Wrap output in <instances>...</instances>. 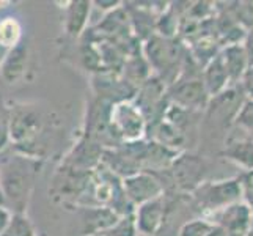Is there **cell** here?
<instances>
[{"mask_svg": "<svg viewBox=\"0 0 253 236\" xmlns=\"http://www.w3.org/2000/svg\"><path fill=\"white\" fill-rule=\"evenodd\" d=\"M246 98L247 96L244 93L241 84L231 85L223 93L211 98L206 109L208 117L212 118L217 126L222 128L230 126L234 121V118H236V113Z\"/></svg>", "mask_w": 253, "mask_h": 236, "instance_id": "obj_10", "label": "cell"}, {"mask_svg": "<svg viewBox=\"0 0 253 236\" xmlns=\"http://www.w3.org/2000/svg\"><path fill=\"white\" fill-rule=\"evenodd\" d=\"M125 195L134 206L165 195V186L161 177L151 172H137L130 177L121 180Z\"/></svg>", "mask_w": 253, "mask_h": 236, "instance_id": "obj_9", "label": "cell"}, {"mask_svg": "<svg viewBox=\"0 0 253 236\" xmlns=\"http://www.w3.org/2000/svg\"><path fill=\"white\" fill-rule=\"evenodd\" d=\"M214 227L212 222H209L206 217H197L190 219L181 225L176 236H206Z\"/></svg>", "mask_w": 253, "mask_h": 236, "instance_id": "obj_22", "label": "cell"}, {"mask_svg": "<svg viewBox=\"0 0 253 236\" xmlns=\"http://www.w3.org/2000/svg\"><path fill=\"white\" fill-rule=\"evenodd\" d=\"M220 55H222L226 73H228L231 85H239L244 74H246L249 69L247 57H246V52H244L242 43H239V45L223 46V49L220 50Z\"/></svg>", "mask_w": 253, "mask_h": 236, "instance_id": "obj_16", "label": "cell"}, {"mask_svg": "<svg viewBox=\"0 0 253 236\" xmlns=\"http://www.w3.org/2000/svg\"><path fill=\"white\" fill-rule=\"evenodd\" d=\"M202 81H203V84L206 87V92L209 93L211 98L223 93L228 87H231L228 73H226L222 55H220V50H219V54L214 55L202 68Z\"/></svg>", "mask_w": 253, "mask_h": 236, "instance_id": "obj_14", "label": "cell"}, {"mask_svg": "<svg viewBox=\"0 0 253 236\" xmlns=\"http://www.w3.org/2000/svg\"><path fill=\"white\" fill-rule=\"evenodd\" d=\"M98 236H101V235H98Z\"/></svg>", "mask_w": 253, "mask_h": 236, "instance_id": "obj_29", "label": "cell"}, {"mask_svg": "<svg viewBox=\"0 0 253 236\" xmlns=\"http://www.w3.org/2000/svg\"><path fill=\"white\" fill-rule=\"evenodd\" d=\"M142 54L146 58L154 76L169 87L179 77L186 65V49L176 38H167L154 33L145 40Z\"/></svg>", "mask_w": 253, "mask_h": 236, "instance_id": "obj_3", "label": "cell"}, {"mask_svg": "<svg viewBox=\"0 0 253 236\" xmlns=\"http://www.w3.org/2000/svg\"><path fill=\"white\" fill-rule=\"evenodd\" d=\"M46 118L37 104L19 102L10 106L11 148L27 156L44 159Z\"/></svg>", "mask_w": 253, "mask_h": 236, "instance_id": "obj_2", "label": "cell"}, {"mask_svg": "<svg viewBox=\"0 0 253 236\" xmlns=\"http://www.w3.org/2000/svg\"><path fill=\"white\" fill-rule=\"evenodd\" d=\"M167 98L170 104L197 113L205 112L211 101V96L202 81V71H192L190 74L181 71L179 77L167 89Z\"/></svg>", "mask_w": 253, "mask_h": 236, "instance_id": "obj_5", "label": "cell"}, {"mask_svg": "<svg viewBox=\"0 0 253 236\" xmlns=\"http://www.w3.org/2000/svg\"><path fill=\"white\" fill-rule=\"evenodd\" d=\"M10 145V107L3 104V101H0V153Z\"/></svg>", "mask_w": 253, "mask_h": 236, "instance_id": "obj_23", "label": "cell"}, {"mask_svg": "<svg viewBox=\"0 0 253 236\" xmlns=\"http://www.w3.org/2000/svg\"><path fill=\"white\" fill-rule=\"evenodd\" d=\"M206 219L220 227L226 236H249L253 225V211L249 203L236 202L206 216Z\"/></svg>", "mask_w": 253, "mask_h": 236, "instance_id": "obj_8", "label": "cell"}, {"mask_svg": "<svg viewBox=\"0 0 253 236\" xmlns=\"http://www.w3.org/2000/svg\"><path fill=\"white\" fill-rule=\"evenodd\" d=\"M223 154L230 161L236 162L246 170H253V137L247 136L241 139H231L226 142Z\"/></svg>", "mask_w": 253, "mask_h": 236, "instance_id": "obj_17", "label": "cell"}, {"mask_svg": "<svg viewBox=\"0 0 253 236\" xmlns=\"http://www.w3.org/2000/svg\"><path fill=\"white\" fill-rule=\"evenodd\" d=\"M82 235L84 236H98L117 222L118 214L113 213L106 206H79Z\"/></svg>", "mask_w": 253, "mask_h": 236, "instance_id": "obj_13", "label": "cell"}, {"mask_svg": "<svg viewBox=\"0 0 253 236\" xmlns=\"http://www.w3.org/2000/svg\"><path fill=\"white\" fill-rule=\"evenodd\" d=\"M6 49H3L2 46H0V65H2V62H3V58H5V55H6Z\"/></svg>", "mask_w": 253, "mask_h": 236, "instance_id": "obj_27", "label": "cell"}, {"mask_svg": "<svg viewBox=\"0 0 253 236\" xmlns=\"http://www.w3.org/2000/svg\"><path fill=\"white\" fill-rule=\"evenodd\" d=\"M241 87L247 98H253V66L249 68L247 73L244 74L242 81H241Z\"/></svg>", "mask_w": 253, "mask_h": 236, "instance_id": "obj_25", "label": "cell"}, {"mask_svg": "<svg viewBox=\"0 0 253 236\" xmlns=\"http://www.w3.org/2000/svg\"><path fill=\"white\" fill-rule=\"evenodd\" d=\"M233 125L239 128L244 134L253 137V98H246L239 107Z\"/></svg>", "mask_w": 253, "mask_h": 236, "instance_id": "obj_21", "label": "cell"}, {"mask_svg": "<svg viewBox=\"0 0 253 236\" xmlns=\"http://www.w3.org/2000/svg\"><path fill=\"white\" fill-rule=\"evenodd\" d=\"M244 183L239 178L223 181H205L192 192V203L200 213L209 216L236 202H241Z\"/></svg>", "mask_w": 253, "mask_h": 236, "instance_id": "obj_4", "label": "cell"}, {"mask_svg": "<svg viewBox=\"0 0 253 236\" xmlns=\"http://www.w3.org/2000/svg\"><path fill=\"white\" fill-rule=\"evenodd\" d=\"M101 236H140L137 230L134 213L126 214V216H120L117 222L113 224L109 230L104 232Z\"/></svg>", "mask_w": 253, "mask_h": 236, "instance_id": "obj_20", "label": "cell"}, {"mask_svg": "<svg viewBox=\"0 0 253 236\" xmlns=\"http://www.w3.org/2000/svg\"><path fill=\"white\" fill-rule=\"evenodd\" d=\"M11 216H13V213L10 211V209H8L6 206H3V205H0V235L5 232L8 224H10Z\"/></svg>", "mask_w": 253, "mask_h": 236, "instance_id": "obj_26", "label": "cell"}, {"mask_svg": "<svg viewBox=\"0 0 253 236\" xmlns=\"http://www.w3.org/2000/svg\"><path fill=\"white\" fill-rule=\"evenodd\" d=\"M24 40L22 25L19 19L13 16H5L0 19V46L10 50Z\"/></svg>", "mask_w": 253, "mask_h": 236, "instance_id": "obj_18", "label": "cell"}, {"mask_svg": "<svg viewBox=\"0 0 253 236\" xmlns=\"http://www.w3.org/2000/svg\"><path fill=\"white\" fill-rule=\"evenodd\" d=\"M167 209H169L167 195L158 197V198L151 200V202H146L143 205L135 206L134 217H135L138 235H143V236L158 235L165 227Z\"/></svg>", "mask_w": 253, "mask_h": 236, "instance_id": "obj_11", "label": "cell"}, {"mask_svg": "<svg viewBox=\"0 0 253 236\" xmlns=\"http://www.w3.org/2000/svg\"><path fill=\"white\" fill-rule=\"evenodd\" d=\"M93 2L90 0H73L65 8V32L68 37L79 38L90 22Z\"/></svg>", "mask_w": 253, "mask_h": 236, "instance_id": "obj_15", "label": "cell"}, {"mask_svg": "<svg viewBox=\"0 0 253 236\" xmlns=\"http://www.w3.org/2000/svg\"><path fill=\"white\" fill-rule=\"evenodd\" d=\"M110 123L121 143L137 142L146 139L148 121L137 104L129 101H120L110 106Z\"/></svg>", "mask_w": 253, "mask_h": 236, "instance_id": "obj_6", "label": "cell"}, {"mask_svg": "<svg viewBox=\"0 0 253 236\" xmlns=\"http://www.w3.org/2000/svg\"><path fill=\"white\" fill-rule=\"evenodd\" d=\"M0 205H3V200H2V194H0Z\"/></svg>", "mask_w": 253, "mask_h": 236, "instance_id": "obj_28", "label": "cell"}, {"mask_svg": "<svg viewBox=\"0 0 253 236\" xmlns=\"http://www.w3.org/2000/svg\"><path fill=\"white\" fill-rule=\"evenodd\" d=\"M42 161L8 146L0 153V194L11 213H27Z\"/></svg>", "mask_w": 253, "mask_h": 236, "instance_id": "obj_1", "label": "cell"}, {"mask_svg": "<svg viewBox=\"0 0 253 236\" xmlns=\"http://www.w3.org/2000/svg\"><path fill=\"white\" fill-rule=\"evenodd\" d=\"M164 173L169 175L171 186L178 192H181L182 195H190L200 185L205 183L208 165L202 156L179 153L170 169Z\"/></svg>", "mask_w": 253, "mask_h": 236, "instance_id": "obj_7", "label": "cell"}, {"mask_svg": "<svg viewBox=\"0 0 253 236\" xmlns=\"http://www.w3.org/2000/svg\"><path fill=\"white\" fill-rule=\"evenodd\" d=\"M30 60V46L29 43L22 40L19 45L14 46L6 52L2 65H0V77L6 84H17L27 73Z\"/></svg>", "mask_w": 253, "mask_h": 236, "instance_id": "obj_12", "label": "cell"}, {"mask_svg": "<svg viewBox=\"0 0 253 236\" xmlns=\"http://www.w3.org/2000/svg\"><path fill=\"white\" fill-rule=\"evenodd\" d=\"M242 47H244V52H246L249 68H252L253 66V29L247 30L246 38L242 41Z\"/></svg>", "mask_w": 253, "mask_h": 236, "instance_id": "obj_24", "label": "cell"}, {"mask_svg": "<svg viewBox=\"0 0 253 236\" xmlns=\"http://www.w3.org/2000/svg\"><path fill=\"white\" fill-rule=\"evenodd\" d=\"M0 236H37V230L27 214L13 213L10 224Z\"/></svg>", "mask_w": 253, "mask_h": 236, "instance_id": "obj_19", "label": "cell"}]
</instances>
